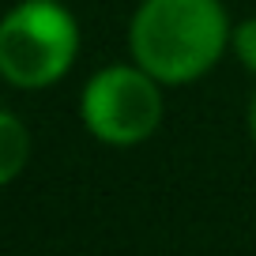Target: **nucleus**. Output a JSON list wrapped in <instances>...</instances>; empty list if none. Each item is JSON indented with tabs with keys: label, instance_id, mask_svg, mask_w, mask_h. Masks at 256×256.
Returning a JSON list of instances; mask_svg holds the SVG:
<instances>
[{
	"label": "nucleus",
	"instance_id": "1",
	"mask_svg": "<svg viewBox=\"0 0 256 256\" xmlns=\"http://www.w3.org/2000/svg\"><path fill=\"white\" fill-rule=\"evenodd\" d=\"M234 30L222 0H144L128 23V49L162 87L204 80L226 53Z\"/></svg>",
	"mask_w": 256,
	"mask_h": 256
},
{
	"label": "nucleus",
	"instance_id": "2",
	"mask_svg": "<svg viewBox=\"0 0 256 256\" xmlns=\"http://www.w3.org/2000/svg\"><path fill=\"white\" fill-rule=\"evenodd\" d=\"M80 23L56 0H19L0 16V80L19 90H46L72 72Z\"/></svg>",
	"mask_w": 256,
	"mask_h": 256
},
{
	"label": "nucleus",
	"instance_id": "3",
	"mask_svg": "<svg viewBox=\"0 0 256 256\" xmlns=\"http://www.w3.org/2000/svg\"><path fill=\"white\" fill-rule=\"evenodd\" d=\"M80 117L98 144L136 147L162 124V83L136 60L106 64L83 87Z\"/></svg>",
	"mask_w": 256,
	"mask_h": 256
},
{
	"label": "nucleus",
	"instance_id": "4",
	"mask_svg": "<svg viewBox=\"0 0 256 256\" xmlns=\"http://www.w3.org/2000/svg\"><path fill=\"white\" fill-rule=\"evenodd\" d=\"M30 158V132L16 113L0 110V188L12 184Z\"/></svg>",
	"mask_w": 256,
	"mask_h": 256
},
{
	"label": "nucleus",
	"instance_id": "5",
	"mask_svg": "<svg viewBox=\"0 0 256 256\" xmlns=\"http://www.w3.org/2000/svg\"><path fill=\"white\" fill-rule=\"evenodd\" d=\"M234 53H238V60L245 64L248 72L256 76V16H248L245 23L234 26V38H230Z\"/></svg>",
	"mask_w": 256,
	"mask_h": 256
},
{
	"label": "nucleus",
	"instance_id": "6",
	"mask_svg": "<svg viewBox=\"0 0 256 256\" xmlns=\"http://www.w3.org/2000/svg\"><path fill=\"white\" fill-rule=\"evenodd\" d=\"M248 136H252V144H256V94H252V102H248Z\"/></svg>",
	"mask_w": 256,
	"mask_h": 256
}]
</instances>
